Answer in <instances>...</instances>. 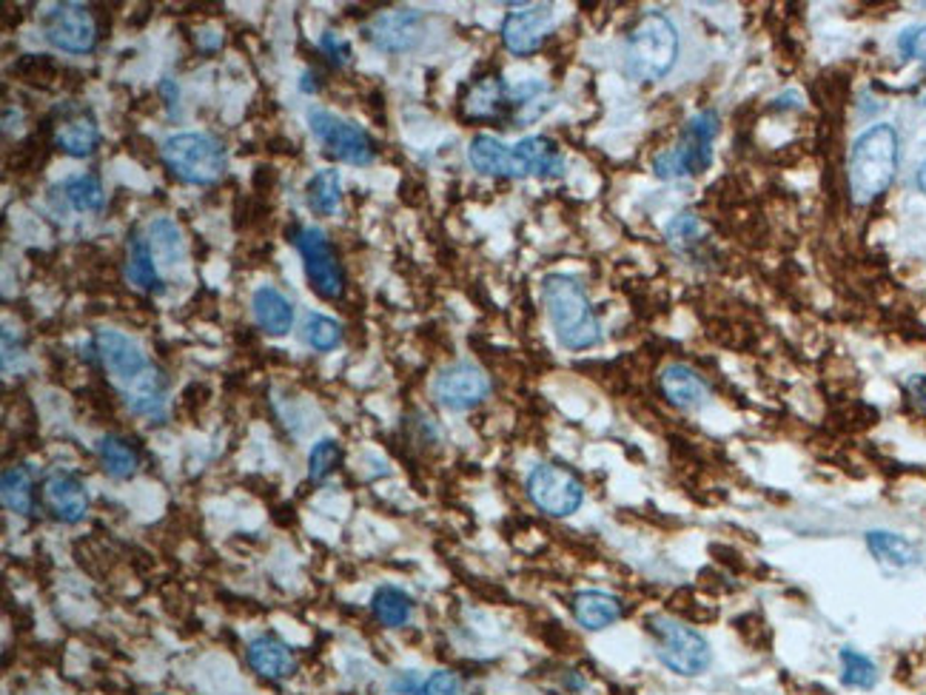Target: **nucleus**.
I'll return each mask as SVG.
<instances>
[{
    "label": "nucleus",
    "instance_id": "obj_1",
    "mask_svg": "<svg viewBox=\"0 0 926 695\" xmlns=\"http://www.w3.org/2000/svg\"><path fill=\"white\" fill-rule=\"evenodd\" d=\"M94 356L114 382L129 411L160 420L165 414V376L132 336L120 331L94 334Z\"/></svg>",
    "mask_w": 926,
    "mask_h": 695
},
{
    "label": "nucleus",
    "instance_id": "obj_2",
    "mask_svg": "<svg viewBox=\"0 0 926 695\" xmlns=\"http://www.w3.org/2000/svg\"><path fill=\"white\" fill-rule=\"evenodd\" d=\"M542 302L556 331V340L567 351H587L598 345L602 325L582 282L567 274H547L542 280Z\"/></svg>",
    "mask_w": 926,
    "mask_h": 695
},
{
    "label": "nucleus",
    "instance_id": "obj_3",
    "mask_svg": "<svg viewBox=\"0 0 926 695\" xmlns=\"http://www.w3.org/2000/svg\"><path fill=\"white\" fill-rule=\"evenodd\" d=\"M898 171V134L889 123L869 125L849 151V194L853 203L869 205L893 185Z\"/></svg>",
    "mask_w": 926,
    "mask_h": 695
},
{
    "label": "nucleus",
    "instance_id": "obj_4",
    "mask_svg": "<svg viewBox=\"0 0 926 695\" xmlns=\"http://www.w3.org/2000/svg\"><path fill=\"white\" fill-rule=\"evenodd\" d=\"M678 60V32L662 12H647L636 20L624 47V69L633 80L653 83L671 74Z\"/></svg>",
    "mask_w": 926,
    "mask_h": 695
},
{
    "label": "nucleus",
    "instance_id": "obj_5",
    "mask_svg": "<svg viewBox=\"0 0 926 695\" xmlns=\"http://www.w3.org/2000/svg\"><path fill=\"white\" fill-rule=\"evenodd\" d=\"M165 169L185 185H214L229 171V151L209 132H180L160 149Z\"/></svg>",
    "mask_w": 926,
    "mask_h": 695
},
{
    "label": "nucleus",
    "instance_id": "obj_6",
    "mask_svg": "<svg viewBox=\"0 0 926 695\" xmlns=\"http://www.w3.org/2000/svg\"><path fill=\"white\" fill-rule=\"evenodd\" d=\"M647 629L653 636L656 658L671 673L682 678H696L707 673L709 662H713V649L696 627L673 616H653L647 622Z\"/></svg>",
    "mask_w": 926,
    "mask_h": 695
},
{
    "label": "nucleus",
    "instance_id": "obj_7",
    "mask_svg": "<svg viewBox=\"0 0 926 695\" xmlns=\"http://www.w3.org/2000/svg\"><path fill=\"white\" fill-rule=\"evenodd\" d=\"M718 114L713 109L693 114L684 125L682 138L673 149L662 151L653 160V171L658 180H678L691 178V174H702L709 163H713V143L718 138Z\"/></svg>",
    "mask_w": 926,
    "mask_h": 695
},
{
    "label": "nucleus",
    "instance_id": "obj_8",
    "mask_svg": "<svg viewBox=\"0 0 926 695\" xmlns=\"http://www.w3.org/2000/svg\"><path fill=\"white\" fill-rule=\"evenodd\" d=\"M309 125L314 138L325 145V154H331L340 163L349 165H371L376 158V143L362 125L329 112V109H309Z\"/></svg>",
    "mask_w": 926,
    "mask_h": 695
},
{
    "label": "nucleus",
    "instance_id": "obj_9",
    "mask_svg": "<svg viewBox=\"0 0 926 695\" xmlns=\"http://www.w3.org/2000/svg\"><path fill=\"white\" fill-rule=\"evenodd\" d=\"M527 496L542 513L553 518H565L585 502V485L576 473L565 465L542 462L527 473Z\"/></svg>",
    "mask_w": 926,
    "mask_h": 695
},
{
    "label": "nucleus",
    "instance_id": "obj_10",
    "mask_svg": "<svg viewBox=\"0 0 926 695\" xmlns=\"http://www.w3.org/2000/svg\"><path fill=\"white\" fill-rule=\"evenodd\" d=\"M43 34L54 49L69 54H89L98 47V18L83 3H54L40 18Z\"/></svg>",
    "mask_w": 926,
    "mask_h": 695
},
{
    "label": "nucleus",
    "instance_id": "obj_11",
    "mask_svg": "<svg viewBox=\"0 0 926 695\" xmlns=\"http://www.w3.org/2000/svg\"><path fill=\"white\" fill-rule=\"evenodd\" d=\"M294 245L305 263V276L311 289L322 300H340L345 294V271L336 260L331 240L320 229H300L294 236Z\"/></svg>",
    "mask_w": 926,
    "mask_h": 695
},
{
    "label": "nucleus",
    "instance_id": "obj_12",
    "mask_svg": "<svg viewBox=\"0 0 926 695\" xmlns=\"http://www.w3.org/2000/svg\"><path fill=\"white\" fill-rule=\"evenodd\" d=\"M491 394V380L482 367L471 362H456L440 371L434 380V396L447 411H471Z\"/></svg>",
    "mask_w": 926,
    "mask_h": 695
},
{
    "label": "nucleus",
    "instance_id": "obj_13",
    "mask_svg": "<svg viewBox=\"0 0 926 695\" xmlns=\"http://www.w3.org/2000/svg\"><path fill=\"white\" fill-rule=\"evenodd\" d=\"M553 32V9L547 3H531V7L513 9L502 23V43L511 54L540 52L547 34Z\"/></svg>",
    "mask_w": 926,
    "mask_h": 695
},
{
    "label": "nucleus",
    "instance_id": "obj_14",
    "mask_svg": "<svg viewBox=\"0 0 926 695\" xmlns=\"http://www.w3.org/2000/svg\"><path fill=\"white\" fill-rule=\"evenodd\" d=\"M54 145L69 158H92L100 145L98 118L80 103L63 105L54 123Z\"/></svg>",
    "mask_w": 926,
    "mask_h": 695
},
{
    "label": "nucleus",
    "instance_id": "obj_15",
    "mask_svg": "<svg viewBox=\"0 0 926 695\" xmlns=\"http://www.w3.org/2000/svg\"><path fill=\"white\" fill-rule=\"evenodd\" d=\"M562 171H565V158L551 138L533 134L511 145V178L553 180L562 178Z\"/></svg>",
    "mask_w": 926,
    "mask_h": 695
},
{
    "label": "nucleus",
    "instance_id": "obj_16",
    "mask_svg": "<svg viewBox=\"0 0 926 695\" xmlns=\"http://www.w3.org/2000/svg\"><path fill=\"white\" fill-rule=\"evenodd\" d=\"M40 496H43V507L58 522H67V525H78L80 518L85 516V511H89V491L69 471L49 473L47 480H43V487H40Z\"/></svg>",
    "mask_w": 926,
    "mask_h": 695
},
{
    "label": "nucleus",
    "instance_id": "obj_17",
    "mask_svg": "<svg viewBox=\"0 0 926 695\" xmlns=\"http://www.w3.org/2000/svg\"><path fill=\"white\" fill-rule=\"evenodd\" d=\"M422 27V14L414 12V9H391V12H382L371 20L365 27V40H371L376 49L382 52H407L414 47L416 38H420Z\"/></svg>",
    "mask_w": 926,
    "mask_h": 695
},
{
    "label": "nucleus",
    "instance_id": "obj_18",
    "mask_svg": "<svg viewBox=\"0 0 926 695\" xmlns=\"http://www.w3.org/2000/svg\"><path fill=\"white\" fill-rule=\"evenodd\" d=\"M658 385H662L664 400L678 411H698L709 400V385L704 382V376L684 362L664 365Z\"/></svg>",
    "mask_w": 926,
    "mask_h": 695
},
{
    "label": "nucleus",
    "instance_id": "obj_19",
    "mask_svg": "<svg viewBox=\"0 0 926 695\" xmlns=\"http://www.w3.org/2000/svg\"><path fill=\"white\" fill-rule=\"evenodd\" d=\"M251 311H254L256 329L265 331L269 336H285L294 329V305L283 291L274 285H260L251 296Z\"/></svg>",
    "mask_w": 926,
    "mask_h": 695
},
{
    "label": "nucleus",
    "instance_id": "obj_20",
    "mask_svg": "<svg viewBox=\"0 0 926 695\" xmlns=\"http://www.w3.org/2000/svg\"><path fill=\"white\" fill-rule=\"evenodd\" d=\"M249 664L254 667V673H260L263 678H289L296 673V656L294 649L285 642H280L276 636H256L249 642Z\"/></svg>",
    "mask_w": 926,
    "mask_h": 695
},
{
    "label": "nucleus",
    "instance_id": "obj_21",
    "mask_svg": "<svg viewBox=\"0 0 926 695\" xmlns=\"http://www.w3.org/2000/svg\"><path fill=\"white\" fill-rule=\"evenodd\" d=\"M624 616V604L622 598L611 596L605 591H582L573 596V618H576L578 627L591 629V633H598V629H607Z\"/></svg>",
    "mask_w": 926,
    "mask_h": 695
},
{
    "label": "nucleus",
    "instance_id": "obj_22",
    "mask_svg": "<svg viewBox=\"0 0 926 695\" xmlns=\"http://www.w3.org/2000/svg\"><path fill=\"white\" fill-rule=\"evenodd\" d=\"M511 103V89L502 78H482L471 85L465 98V114L473 120H493L500 118L502 109Z\"/></svg>",
    "mask_w": 926,
    "mask_h": 695
},
{
    "label": "nucleus",
    "instance_id": "obj_23",
    "mask_svg": "<svg viewBox=\"0 0 926 695\" xmlns=\"http://www.w3.org/2000/svg\"><path fill=\"white\" fill-rule=\"evenodd\" d=\"M467 160L485 178H511V145L493 134H476L467 145Z\"/></svg>",
    "mask_w": 926,
    "mask_h": 695
},
{
    "label": "nucleus",
    "instance_id": "obj_24",
    "mask_svg": "<svg viewBox=\"0 0 926 695\" xmlns=\"http://www.w3.org/2000/svg\"><path fill=\"white\" fill-rule=\"evenodd\" d=\"M867 547L880 564L898 567V571H904V567H915V564L920 562L918 547H915L909 538L898 536V533L869 531L867 533Z\"/></svg>",
    "mask_w": 926,
    "mask_h": 695
},
{
    "label": "nucleus",
    "instance_id": "obj_25",
    "mask_svg": "<svg viewBox=\"0 0 926 695\" xmlns=\"http://www.w3.org/2000/svg\"><path fill=\"white\" fill-rule=\"evenodd\" d=\"M98 460L103 471L118 482L132 480L140 467V453L134 451L132 442H125L123 436H112V433L98 440Z\"/></svg>",
    "mask_w": 926,
    "mask_h": 695
},
{
    "label": "nucleus",
    "instance_id": "obj_26",
    "mask_svg": "<svg viewBox=\"0 0 926 695\" xmlns=\"http://www.w3.org/2000/svg\"><path fill=\"white\" fill-rule=\"evenodd\" d=\"M371 611H374L376 622L385 624V627H405L411 616H414V598L407 596L402 587L382 584L371 596Z\"/></svg>",
    "mask_w": 926,
    "mask_h": 695
},
{
    "label": "nucleus",
    "instance_id": "obj_27",
    "mask_svg": "<svg viewBox=\"0 0 926 695\" xmlns=\"http://www.w3.org/2000/svg\"><path fill=\"white\" fill-rule=\"evenodd\" d=\"M129 254H125V274H129V280L138 285V289L143 291H160V274H158V265H154V254H152V245H149V240H143L140 234H132L129 236Z\"/></svg>",
    "mask_w": 926,
    "mask_h": 695
},
{
    "label": "nucleus",
    "instance_id": "obj_28",
    "mask_svg": "<svg viewBox=\"0 0 926 695\" xmlns=\"http://www.w3.org/2000/svg\"><path fill=\"white\" fill-rule=\"evenodd\" d=\"M305 203L314 214L329 216L340 209L342 203V180L336 169H320L314 178L305 183Z\"/></svg>",
    "mask_w": 926,
    "mask_h": 695
},
{
    "label": "nucleus",
    "instance_id": "obj_29",
    "mask_svg": "<svg viewBox=\"0 0 926 695\" xmlns=\"http://www.w3.org/2000/svg\"><path fill=\"white\" fill-rule=\"evenodd\" d=\"M0 498H3V507H7V511L20 513V516H29V513H32L34 487L32 480H29L27 467H7V471H3Z\"/></svg>",
    "mask_w": 926,
    "mask_h": 695
},
{
    "label": "nucleus",
    "instance_id": "obj_30",
    "mask_svg": "<svg viewBox=\"0 0 926 695\" xmlns=\"http://www.w3.org/2000/svg\"><path fill=\"white\" fill-rule=\"evenodd\" d=\"M842 664V684L849 689H873L878 684V664L855 647H842L838 653Z\"/></svg>",
    "mask_w": 926,
    "mask_h": 695
},
{
    "label": "nucleus",
    "instance_id": "obj_31",
    "mask_svg": "<svg viewBox=\"0 0 926 695\" xmlns=\"http://www.w3.org/2000/svg\"><path fill=\"white\" fill-rule=\"evenodd\" d=\"M63 198L74 211H100L105 203V191L98 174H74L63 183Z\"/></svg>",
    "mask_w": 926,
    "mask_h": 695
},
{
    "label": "nucleus",
    "instance_id": "obj_32",
    "mask_svg": "<svg viewBox=\"0 0 926 695\" xmlns=\"http://www.w3.org/2000/svg\"><path fill=\"white\" fill-rule=\"evenodd\" d=\"M305 340L316 351H334L342 342V325L325 314H311L305 322Z\"/></svg>",
    "mask_w": 926,
    "mask_h": 695
},
{
    "label": "nucleus",
    "instance_id": "obj_33",
    "mask_svg": "<svg viewBox=\"0 0 926 695\" xmlns=\"http://www.w3.org/2000/svg\"><path fill=\"white\" fill-rule=\"evenodd\" d=\"M342 462V447L340 442L334 440H322L311 447L309 453V476L314 482L329 480L331 473L336 471V465Z\"/></svg>",
    "mask_w": 926,
    "mask_h": 695
},
{
    "label": "nucleus",
    "instance_id": "obj_34",
    "mask_svg": "<svg viewBox=\"0 0 926 695\" xmlns=\"http://www.w3.org/2000/svg\"><path fill=\"white\" fill-rule=\"evenodd\" d=\"M698 236H702V223H698L696 214H678L676 220L667 225V240H671L673 245H682V249L698 243Z\"/></svg>",
    "mask_w": 926,
    "mask_h": 695
},
{
    "label": "nucleus",
    "instance_id": "obj_35",
    "mask_svg": "<svg viewBox=\"0 0 926 695\" xmlns=\"http://www.w3.org/2000/svg\"><path fill=\"white\" fill-rule=\"evenodd\" d=\"M898 52L907 60H924L926 63V23H920V27H909L900 32Z\"/></svg>",
    "mask_w": 926,
    "mask_h": 695
},
{
    "label": "nucleus",
    "instance_id": "obj_36",
    "mask_svg": "<svg viewBox=\"0 0 926 695\" xmlns=\"http://www.w3.org/2000/svg\"><path fill=\"white\" fill-rule=\"evenodd\" d=\"M387 695H427V682L416 676L414 669H402L387 682Z\"/></svg>",
    "mask_w": 926,
    "mask_h": 695
},
{
    "label": "nucleus",
    "instance_id": "obj_37",
    "mask_svg": "<svg viewBox=\"0 0 926 695\" xmlns=\"http://www.w3.org/2000/svg\"><path fill=\"white\" fill-rule=\"evenodd\" d=\"M427 682V695H465V687H462L460 676L456 673H447V669H436Z\"/></svg>",
    "mask_w": 926,
    "mask_h": 695
},
{
    "label": "nucleus",
    "instance_id": "obj_38",
    "mask_svg": "<svg viewBox=\"0 0 926 695\" xmlns=\"http://www.w3.org/2000/svg\"><path fill=\"white\" fill-rule=\"evenodd\" d=\"M320 49L325 54H329V60L334 63V67H342V63H349L351 58V43L342 34L336 32H325L320 38Z\"/></svg>",
    "mask_w": 926,
    "mask_h": 695
},
{
    "label": "nucleus",
    "instance_id": "obj_39",
    "mask_svg": "<svg viewBox=\"0 0 926 695\" xmlns=\"http://www.w3.org/2000/svg\"><path fill=\"white\" fill-rule=\"evenodd\" d=\"M907 394L913 400V405L926 414V376H913L907 382Z\"/></svg>",
    "mask_w": 926,
    "mask_h": 695
},
{
    "label": "nucleus",
    "instance_id": "obj_40",
    "mask_svg": "<svg viewBox=\"0 0 926 695\" xmlns=\"http://www.w3.org/2000/svg\"><path fill=\"white\" fill-rule=\"evenodd\" d=\"M918 189L926 194V160L920 163V169H918Z\"/></svg>",
    "mask_w": 926,
    "mask_h": 695
}]
</instances>
